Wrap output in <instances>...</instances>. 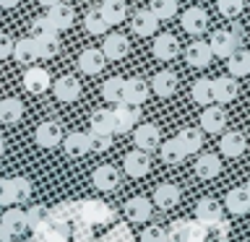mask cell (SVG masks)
<instances>
[{"label":"cell","instance_id":"obj_24","mask_svg":"<svg viewBox=\"0 0 250 242\" xmlns=\"http://www.w3.org/2000/svg\"><path fill=\"white\" fill-rule=\"evenodd\" d=\"M154 203H156V206H159L162 211L175 208L177 203H180V187H177V185H169V182L156 185V190H154Z\"/></svg>","mask_w":250,"mask_h":242},{"label":"cell","instance_id":"obj_57","mask_svg":"<svg viewBox=\"0 0 250 242\" xmlns=\"http://www.w3.org/2000/svg\"><path fill=\"white\" fill-rule=\"evenodd\" d=\"M31 242H44V240H42V237H39V234L34 232V234H31Z\"/></svg>","mask_w":250,"mask_h":242},{"label":"cell","instance_id":"obj_36","mask_svg":"<svg viewBox=\"0 0 250 242\" xmlns=\"http://www.w3.org/2000/svg\"><path fill=\"white\" fill-rule=\"evenodd\" d=\"M37 44H39V58H55L60 50V37L58 31H44V34H37Z\"/></svg>","mask_w":250,"mask_h":242},{"label":"cell","instance_id":"obj_45","mask_svg":"<svg viewBox=\"0 0 250 242\" xmlns=\"http://www.w3.org/2000/svg\"><path fill=\"white\" fill-rule=\"evenodd\" d=\"M11 182H13V193H16V203H26L31 198V182H29V177H11Z\"/></svg>","mask_w":250,"mask_h":242},{"label":"cell","instance_id":"obj_8","mask_svg":"<svg viewBox=\"0 0 250 242\" xmlns=\"http://www.w3.org/2000/svg\"><path fill=\"white\" fill-rule=\"evenodd\" d=\"M224 125H227V112L222 109V104H206V109L201 112V130H206V133H219V130H224Z\"/></svg>","mask_w":250,"mask_h":242},{"label":"cell","instance_id":"obj_40","mask_svg":"<svg viewBox=\"0 0 250 242\" xmlns=\"http://www.w3.org/2000/svg\"><path fill=\"white\" fill-rule=\"evenodd\" d=\"M91 130H99V133H115V117H112V109H94V112H91Z\"/></svg>","mask_w":250,"mask_h":242},{"label":"cell","instance_id":"obj_32","mask_svg":"<svg viewBox=\"0 0 250 242\" xmlns=\"http://www.w3.org/2000/svg\"><path fill=\"white\" fill-rule=\"evenodd\" d=\"M102 97H104V101H109V104L123 101V97H125V78H120V76L107 78V81L102 83Z\"/></svg>","mask_w":250,"mask_h":242},{"label":"cell","instance_id":"obj_6","mask_svg":"<svg viewBox=\"0 0 250 242\" xmlns=\"http://www.w3.org/2000/svg\"><path fill=\"white\" fill-rule=\"evenodd\" d=\"M52 91H55V97H58V101L68 104V101H76L81 97V83H78L76 76H60L58 81L52 83Z\"/></svg>","mask_w":250,"mask_h":242},{"label":"cell","instance_id":"obj_52","mask_svg":"<svg viewBox=\"0 0 250 242\" xmlns=\"http://www.w3.org/2000/svg\"><path fill=\"white\" fill-rule=\"evenodd\" d=\"M13 37L8 34V31H0V60H5V58H11L13 55Z\"/></svg>","mask_w":250,"mask_h":242},{"label":"cell","instance_id":"obj_7","mask_svg":"<svg viewBox=\"0 0 250 242\" xmlns=\"http://www.w3.org/2000/svg\"><path fill=\"white\" fill-rule=\"evenodd\" d=\"M125 216H128L130 222H136V224H146L148 219L154 216L151 201L144 198V195H136V198H130L128 203H125Z\"/></svg>","mask_w":250,"mask_h":242},{"label":"cell","instance_id":"obj_22","mask_svg":"<svg viewBox=\"0 0 250 242\" xmlns=\"http://www.w3.org/2000/svg\"><path fill=\"white\" fill-rule=\"evenodd\" d=\"M211 58H214V52H211V47L206 42H193L185 50V60H188V65H193V68H208Z\"/></svg>","mask_w":250,"mask_h":242},{"label":"cell","instance_id":"obj_43","mask_svg":"<svg viewBox=\"0 0 250 242\" xmlns=\"http://www.w3.org/2000/svg\"><path fill=\"white\" fill-rule=\"evenodd\" d=\"M47 216H50V208L44 206H31L26 211V224H29V232H37L39 226L47 222Z\"/></svg>","mask_w":250,"mask_h":242},{"label":"cell","instance_id":"obj_26","mask_svg":"<svg viewBox=\"0 0 250 242\" xmlns=\"http://www.w3.org/2000/svg\"><path fill=\"white\" fill-rule=\"evenodd\" d=\"M183 29L190 31V34H201V31L208 29V16L203 8H188L183 13Z\"/></svg>","mask_w":250,"mask_h":242},{"label":"cell","instance_id":"obj_31","mask_svg":"<svg viewBox=\"0 0 250 242\" xmlns=\"http://www.w3.org/2000/svg\"><path fill=\"white\" fill-rule=\"evenodd\" d=\"M21 115H23L21 99H16V97L0 99V122L13 125V122H19V120H21Z\"/></svg>","mask_w":250,"mask_h":242},{"label":"cell","instance_id":"obj_11","mask_svg":"<svg viewBox=\"0 0 250 242\" xmlns=\"http://www.w3.org/2000/svg\"><path fill=\"white\" fill-rule=\"evenodd\" d=\"M237 81H234V76H219L214 78V101L216 104H229V101L237 99Z\"/></svg>","mask_w":250,"mask_h":242},{"label":"cell","instance_id":"obj_18","mask_svg":"<svg viewBox=\"0 0 250 242\" xmlns=\"http://www.w3.org/2000/svg\"><path fill=\"white\" fill-rule=\"evenodd\" d=\"M148 91H151V86H148L144 78H128V81H125V97H123V101L138 107V104H144V101H146Z\"/></svg>","mask_w":250,"mask_h":242},{"label":"cell","instance_id":"obj_28","mask_svg":"<svg viewBox=\"0 0 250 242\" xmlns=\"http://www.w3.org/2000/svg\"><path fill=\"white\" fill-rule=\"evenodd\" d=\"M227 68H229V76L240 78V76H248L250 73V52L237 47L229 58H227Z\"/></svg>","mask_w":250,"mask_h":242},{"label":"cell","instance_id":"obj_19","mask_svg":"<svg viewBox=\"0 0 250 242\" xmlns=\"http://www.w3.org/2000/svg\"><path fill=\"white\" fill-rule=\"evenodd\" d=\"M0 224L11 232V237H19V234H26L29 232L26 211H21V208H8L5 214H3V222H0Z\"/></svg>","mask_w":250,"mask_h":242},{"label":"cell","instance_id":"obj_25","mask_svg":"<svg viewBox=\"0 0 250 242\" xmlns=\"http://www.w3.org/2000/svg\"><path fill=\"white\" fill-rule=\"evenodd\" d=\"M128 50H130V42L123 34H107L104 37V50L102 52H104L107 60H123L128 55Z\"/></svg>","mask_w":250,"mask_h":242},{"label":"cell","instance_id":"obj_12","mask_svg":"<svg viewBox=\"0 0 250 242\" xmlns=\"http://www.w3.org/2000/svg\"><path fill=\"white\" fill-rule=\"evenodd\" d=\"M195 219H198L201 224L211 226L214 222H219V219H224L222 203H219L216 198H201L198 206H195Z\"/></svg>","mask_w":250,"mask_h":242},{"label":"cell","instance_id":"obj_10","mask_svg":"<svg viewBox=\"0 0 250 242\" xmlns=\"http://www.w3.org/2000/svg\"><path fill=\"white\" fill-rule=\"evenodd\" d=\"M130 26L138 37H151V34H156V29H159V19L151 13V8H141V11L133 13Z\"/></svg>","mask_w":250,"mask_h":242},{"label":"cell","instance_id":"obj_3","mask_svg":"<svg viewBox=\"0 0 250 242\" xmlns=\"http://www.w3.org/2000/svg\"><path fill=\"white\" fill-rule=\"evenodd\" d=\"M133 141H136V148H144V151H156L162 143L159 138V128L154 122H141L133 128Z\"/></svg>","mask_w":250,"mask_h":242},{"label":"cell","instance_id":"obj_33","mask_svg":"<svg viewBox=\"0 0 250 242\" xmlns=\"http://www.w3.org/2000/svg\"><path fill=\"white\" fill-rule=\"evenodd\" d=\"M190 97H193L195 104H201V107L211 104V101H214V81H211V78H198L190 89Z\"/></svg>","mask_w":250,"mask_h":242},{"label":"cell","instance_id":"obj_56","mask_svg":"<svg viewBox=\"0 0 250 242\" xmlns=\"http://www.w3.org/2000/svg\"><path fill=\"white\" fill-rule=\"evenodd\" d=\"M55 3H60V0H39V5H47V8L55 5Z\"/></svg>","mask_w":250,"mask_h":242},{"label":"cell","instance_id":"obj_2","mask_svg":"<svg viewBox=\"0 0 250 242\" xmlns=\"http://www.w3.org/2000/svg\"><path fill=\"white\" fill-rule=\"evenodd\" d=\"M115 219V211L107 206V203H102L97 198H89V201H83V203H78V222H83V224H109Z\"/></svg>","mask_w":250,"mask_h":242},{"label":"cell","instance_id":"obj_17","mask_svg":"<svg viewBox=\"0 0 250 242\" xmlns=\"http://www.w3.org/2000/svg\"><path fill=\"white\" fill-rule=\"evenodd\" d=\"M151 91L156 94V97H162V99H167L172 97V94L177 91V76L172 73V70H159L154 78H151Z\"/></svg>","mask_w":250,"mask_h":242},{"label":"cell","instance_id":"obj_53","mask_svg":"<svg viewBox=\"0 0 250 242\" xmlns=\"http://www.w3.org/2000/svg\"><path fill=\"white\" fill-rule=\"evenodd\" d=\"M185 226H188V219H175L172 226H169V237L172 240H180V234L185 232Z\"/></svg>","mask_w":250,"mask_h":242},{"label":"cell","instance_id":"obj_58","mask_svg":"<svg viewBox=\"0 0 250 242\" xmlns=\"http://www.w3.org/2000/svg\"><path fill=\"white\" fill-rule=\"evenodd\" d=\"M3 151H5V141L0 138V156H3Z\"/></svg>","mask_w":250,"mask_h":242},{"label":"cell","instance_id":"obj_54","mask_svg":"<svg viewBox=\"0 0 250 242\" xmlns=\"http://www.w3.org/2000/svg\"><path fill=\"white\" fill-rule=\"evenodd\" d=\"M8 240H11V232H8L5 226L0 224V242H8Z\"/></svg>","mask_w":250,"mask_h":242},{"label":"cell","instance_id":"obj_55","mask_svg":"<svg viewBox=\"0 0 250 242\" xmlns=\"http://www.w3.org/2000/svg\"><path fill=\"white\" fill-rule=\"evenodd\" d=\"M21 0H0V8H16Z\"/></svg>","mask_w":250,"mask_h":242},{"label":"cell","instance_id":"obj_27","mask_svg":"<svg viewBox=\"0 0 250 242\" xmlns=\"http://www.w3.org/2000/svg\"><path fill=\"white\" fill-rule=\"evenodd\" d=\"M245 136H242L240 130H227L224 136H222V141H219V148H222V154L224 156H240L242 151H245Z\"/></svg>","mask_w":250,"mask_h":242},{"label":"cell","instance_id":"obj_50","mask_svg":"<svg viewBox=\"0 0 250 242\" xmlns=\"http://www.w3.org/2000/svg\"><path fill=\"white\" fill-rule=\"evenodd\" d=\"M208 234H214L216 242H227V237H229V224L224 219H219V222H214L208 226Z\"/></svg>","mask_w":250,"mask_h":242},{"label":"cell","instance_id":"obj_39","mask_svg":"<svg viewBox=\"0 0 250 242\" xmlns=\"http://www.w3.org/2000/svg\"><path fill=\"white\" fill-rule=\"evenodd\" d=\"M65 151L70 156L89 154V133H68L65 136Z\"/></svg>","mask_w":250,"mask_h":242},{"label":"cell","instance_id":"obj_49","mask_svg":"<svg viewBox=\"0 0 250 242\" xmlns=\"http://www.w3.org/2000/svg\"><path fill=\"white\" fill-rule=\"evenodd\" d=\"M13 203H16L13 182L11 180H0V206H13Z\"/></svg>","mask_w":250,"mask_h":242},{"label":"cell","instance_id":"obj_30","mask_svg":"<svg viewBox=\"0 0 250 242\" xmlns=\"http://www.w3.org/2000/svg\"><path fill=\"white\" fill-rule=\"evenodd\" d=\"M175 138L180 141V146L185 148V154H195V151H201V146H203V130L201 128H183Z\"/></svg>","mask_w":250,"mask_h":242},{"label":"cell","instance_id":"obj_1","mask_svg":"<svg viewBox=\"0 0 250 242\" xmlns=\"http://www.w3.org/2000/svg\"><path fill=\"white\" fill-rule=\"evenodd\" d=\"M211 52H214V58H229V55L237 50V47H242V29L240 26H232V29H219L211 34Z\"/></svg>","mask_w":250,"mask_h":242},{"label":"cell","instance_id":"obj_38","mask_svg":"<svg viewBox=\"0 0 250 242\" xmlns=\"http://www.w3.org/2000/svg\"><path fill=\"white\" fill-rule=\"evenodd\" d=\"M50 216L58 219V222H65V224H73L78 219V203L76 201H62L58 206L50 208Z\"/></svg>","mask_w":250,"mask_h":242},{"label":"cell","instance_id":"obj_4","mask_svg":"<svg viewBox=\"0 0 250 242\" xmlns=\"http://www.w3.org/2000/svg\"><path fill=\"white\" fill-rule=\"evenodd\" d=\"M138 109L136 104H128V101H117V107L112 109L115 117V133H128L138 125Z\"/></svg>","mask_w":250,"mask_h":242},{"label":"cell","instance_id":"obj_5","mask_svg":"<svg viewBox=\"0 0 250 242\" xmlns=\"http://www.w3.org/2000/svg\"><path fill=\"white\" fill-rule=\"evenodd\" d=\"M125 175L130 177H144L148 169H151V156H148V151H144V148H136V151L125 154Z\"/></svg>","mask_w":250,"mask_h":242},{"label":"cell","instance_id":"obj_37","mask_svg":"<svg viewBox=\"0 0 250 242\" xmlns=\"http://www.w3.org/2000/svg\"><path fill=\"white\" fill-rule=\"evenodd\" d=\"M83 26L89 34H104V31L109 29V21L104 19V13H102V8H91V11H86L83 16Z\"/></svg>","mask_w":250,"mask_h":242},{"label":"cell","instance_id":"obj_21","mask_svg":"<svg viewBox=\"0 0 250 242\" xmlns=\"http://www.w3.org/2000/svg\"><path fill=\"white\" fill-rule=\"evenodd\" d=\"M224 206H227L229 214H237V216L248 214V211H250V195H248V190H245V187H232V190L227 193V198H224Z\"/></svg>","mask_w":250,"mask_h":242},{"label":"cell","instance_id":"obj_59","mask_svg":"<svg viewBox=\"0 0 250 242\" xmlns=\"http://www.w3.org/2000/svg\"><path fill=\"white\" fill-rule=\"evenodd\" d=\"M245 190H248V195H250V180H248V185H245Z\"/></svg>","mask_w":250,"mask_h":242},{"label":"cell","instance_id":"obj_51","mask_svg":"<svg viewBox=\"0 0 250 242\" xmlns=\"http://www.w3.org/2000/svg\"><path fill=\"white\" fill-rule=\"evenodd\" d=\"M55 26L50 23V19L47 16H37L34 21H31V37H37V34H44V31H52ZM58 31V29H55Z\"/></svg>","mask_w":250,"mask_h":242},{"label":"cell","instance_id":"obj_13","mask_svg":"<svg viewBox=\"0 0 250 242\" xmlns=\"http://www.w3.org/2000/svg\"><path fill=\"white\" fill-rule=\"evenodd\" d=\"M13 58L19 65H31V62L39 60V44L34 37H23L13 44Z\"/></svg>","mask_w":250,"mask_h":242},{"label":"cell","instance_id":"obj_16","mask_svg":"<svg viewBox=\"0 0 250 242\" xmlns=\"http://www.w3.org/2000/svg\"><path fill=\"white\" fill-rule=\"evenodd\" d=\"M94 187L102 193H107V190H115L117 185H120V172H117L112 164H102V167L94 169Z\"/></svg>","mask_w":250,"mask_h":242},{"label":"cell","instance_id":"obj_20","mask_svg":"<svg viewBox=\"0 0 250 242\" xmlns=\"http://www.w3.org/2000/svg\"><path fill=\"white\" fill-rule=\"evenodd\" d=\"M104 52L102 50H83L81 55H78V70L86 76H94V73H99L102 68H104Z\"/></svg>","mask_w":250,"mask_h":242},{"label":"cell","instance_id":"obj_47","mask_svg":"<svg viewBox=\"0 0 250 242\" xmlns=\"http://www.w3.org/2000/svg\"><path fill=\"white\" fill-rule=\"evenodd\" d=\"M141 242H172V237H169V229H164V226H148L141 234Z\"/></svg>","mask_w":250,"mask_h":242},{"label":"cell","instance_id":"obj_44","mask_svg":"<svg viewBox=\"0 0 250 242\" xmlns=\"http://www.w3.org/2000/svg\"><path fill=\"white\" fill-rule=\"evenodd\" d=\"M112 146V133H99V130H91L89 133V151L97 154V151H107Z\"/></svg>","mask_w":250,"mask_h":242},{"label":"cell","instance_id":"obj_14","mask_svg":"<svg viewBox=\"0 0 250 242\" xmlns=\"http://www.w3.org/2000/svg\"><path fill=\"white\" fill-rule=\"evenodd\" d=\"M47 19H50V23L58 31H62V29H70L73 26V21H76V11H73V5H65L60 0V3H55V5H50V11H47Z\"/></svg>","mask_w":250,"mask_h":242},{"label":"cell","instance_id":"obj_15","mask_svg":"<svg viewBox=\"0 0 250 242\" xmlns=\"http://www.w3.org/2000/svg\"><path fill=\"white\" fill-rule=\"evenodd\" d=\"M23 86L31 94H44L47 89H52V78L47 73V68H29L23 73Z\"/></svg>","mask_w":250,"mask_h":242},{"label":"cell","instance_id":"obj_34","mask_svg":"<svg viewBox=\"0 0 250 242\" xmlns=\"http://www.w3.org/2000/svg\"><path fill=\"white\" fill-rule=\"evenodd\" d=\"M99 8H102V13H104V19L109 21V26L123 23L125 16H128V5H125V0H104Z\"/></svg>","mask_w":250,"mask_h":242},{"label":"cell","instance_id":"obj_23","mask_svg":"<svg viewBox=\"0 0 250 242\" xmlns=\"http://www.w3.org/2000/svg\"><path fill=\"white\" fill-rule=\"evenodd\" d=\"M180 52V42L175 34H156L154 39V58L159 60H172Z\"/></svg>","mask_w":250,"mask_h":242},{"label":"cell","instance_id":"obj_41","mask_svg":"<svg viewBox=\"0 0 250 242\" xmlns=\"http://www.w3.org/2000/svg\"><path fill=\"white\" fill-rule=\"evenodd\" d=\"M206 237H208V226L195 219V222H188L185 232L180 234L177 242H206Z\"/></svg>","mask_w":250,"mask_h":242},{"label":"cell","instance_id":"obj_9","mask_svg":"<svg viewBox=\"0 0 250 242\" xmlns=\"http://www.w3.org/2000/svg\"><path fill=\"white\" fill-rule=\"evenodd\" d=\"M34 141H37V146H42V148H55L62 141V125L55 122V120L42 122L34 133Z\"/></svg>","mask_w":250,"mask_h":242},{"label":"cell","instance_id":"obj_35","mask_svg":"<svg viewBox=\"0 0 250 242\" xmlns=\"http://www.w3.org/2000/svg\"><path fill=\"white\" fill-rule=\"evenodd\" d=\"M159 156H162L164 164H180L188 154H185V148L180 146L177 138H169V141H164V143H159Z\"/></svg>","mask_w":250,"mask_h":242},{"label":"cell","instance_id":"obj_46","mask_svg":"<svg viewBox=\"0 0 250 242\" xmlns=\"http://www.w3.org/2000/svg\"><path fill=\"white\" fill-rule=\"evenodd\" d=\"M216 8H219V13H222V16H227V19H234V16L242 13L245 0H216Z\"/></svg>","mask_w":250,"mask_h":242},{"label":"cell","instance_id":"obj_48","mask_svg":"<svg viewBox=\"0 0 250 242\" xmlns=\"http://www.w3.org/2000/svg\"><path fill=\"white\" fill-rule=\"evenodd\" d=\"M102 242H133V234H130V229L125 224H120V226H115L109 234H104Z\"/></svg>","mask_w":250,"mask_h":242},{"label":"cell","instance_id":"obj_60","mask_svg":"<svg viewBox=\"0 0 250 242\" xmlns=\"http://www.w3.org/2000/svg\"><path fill=\"white\" fill-rule=\"evenodd\" d=\"M8 242H19V240H13V237H11V240H8Z\"/></svg>","mask_w":250,"mask_h":242},{"label":"cell","instance_id":"obj_42","mask_svg":"<svg viewBox=\"0 0 250 242\" xmlns=\"http://www.w3.org/2000/svg\"><path fill=\"white\" fill-rule=\"evenodd\" d=\"M151 13L156 16L159 21H167L177 13V0H151Z\"/></svg>","mask_w":250,"mask_h":242},{"label":"cell","instance_id":"obj_29","mask_svg":"<svg viewBox=\"0 0 250 242\" xmlns=\"http://www.w3.org/2000/svg\"><path fill=\"white\" fill-rule=\"evenodd\" d=\"M195 172H198L201 180H214L222 172V161H219L216 154H201L198 161H195Z\"/></svg>","mask_w":250,"mask_h":242}]
</instances>
